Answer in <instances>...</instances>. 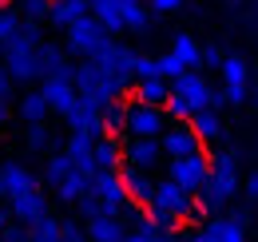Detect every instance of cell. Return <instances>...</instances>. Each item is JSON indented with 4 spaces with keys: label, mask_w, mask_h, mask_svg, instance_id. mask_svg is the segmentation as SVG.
<instances>
[{
    "label": "cell",
    "mask_w": 258,
    "mask_h": 242,
    "mask_svg": "<svg viewBox=\"0 0 258 242\" xmlns=\"http://www.w3.org/2000/svg\"><path fill=\"white\" fill-rule=\"evenodd\" d=\"M226 99L223 91H215L207 84V76L203 72H183L175 84H171V95H167V119L175 123H191L199 111H219Z\"/></svg>",
    "instance_id": "cell-1"
},
{
    "label": "cell",
    "mask_w": 258,
    "mask_h": 242,
    "mask_svg": "<svg viewBox=\"0 0 258 242\" xmlns=\"http://www.w3.org/2000/svg\"><path fill=\"white\" fill-rule=\"evenodd\" d=\"M147 218L159 226L163 234H171L179 222H191V218H203V214H199L195 195H187L179 183L155 179V195H151V203H147Z\"/></svg>",
    "instance_id": "cell-2"
},
{
    "label": "cell",
    "mask_w": 258,
    "mask_h": 242,
    "mask_svg": "<svg viewBox=\"0 0 258 242\" xmlns=\"http://www.w3.org/2000/svg\"><path fill=\"white\" fill-rule=\"evenodd\" d=\"M40 48H44L40 24H24V28L0 48V64L8 68V76H12L16 84H36V80H40Z\"/></svg>",
    "instance_id": "cell-3"
},
{
    "label": "cell",
    "mask_w": 258,
    "mask_h": 242,
    "mask_svg": "<svg viewBox=\"0 0 258 242\" xmlns=\"http://www.w3.org/2000/svg\"><path fill=\"white\" fill-rule=\"evenodd\" d=\"M234 195H238V163H234V151H219L211 159V179L203 183V191L195 195L199 214H211V218L223 214Z\"/></svg>",
    "instance_id": "cell-4"
},
{
    "label": "cell",
    "mask_w": 258,
    "mask_h": 242,
    "mask_svg": "<svg viewBox=\"0 0 258 242\" xmlns=\"http://www.w3.org/2000/svg\"><path fill=\"white\" fill-rule=\"evenodd\" d=\"M88 16L99 20L107 36L151 28V12H147L143 0H88Z\"/></svg>",
    "instance_id": "cell-5"
},
{
    "label": "cell",
    "mask_w": 258,
    "mask_h": 242,
    "mask_svg": "<svg viewBox=\"0 0 258 242\" xmlns=\"http://www.w3.org/2000/svg\"><path fill=\"white\" fill-rule=\"evenodd\" d=\"M72 84H76V91H80V99H88V103H96V107H107V103L123 99V88H119L103 68H96L92 60H80V64H76Z\"/></svg>",
    "instance_id": "cell-6"
},
{
    "label": "cell",
    "mask_w": 258,
    "mask_h": 242,
    "mask_svg": "<svg viewBox=\"0 0 258 242\" xmlns=\"http://www.w3.org/2000/svg\"><path fill=\"white\" fill-rule=\"evenodd\" d=\"M111 40H115V36H107L99 20L84 16V20H76V24L64 32V52H68V56H76V60H96Z\"/></svg>",
    "instance_id": "cell-7"
},
{
    "label": "cell",
    "mask_w": 258,
    "mask_h": 242,
    "mask_svg": "<svg viewBox=\"0 0 258 242\" xmlns=\"http://www.w3.org/2000/svg\"><path fill=\"white\" fill-rule=\"evenodd\" d=\"M167 111L163 107H151V103H139V99H127V115H123V131L119 139H159L167 131Z\"/></svg>",
    "instance_id": "cell-8"
},
{
    "label": "cell",
    "mask_w": 258,
    "mask_h": 242,
    "mask_svg": "<svg viewBox=\"0 0 258 242\" xmlns=\"http://www.w3.org/2000/svg\"><path fill=\"white\" fill-rule=\"evenodd\" d=\"M167 179L179 183L187 195H199L203 183L211 179V155L199 151V155H187V159H171L167 163Z\"/></svg>",
    "instance_id": "cell-9"
},
{
    "label": "cell",
    "mask_w": 258,
    "mask_h": 242,
    "mask_svg": "<svg viewBox=\"0 0 258 242\" xmlns=\"http://www.w3.org/2000/svg\"><path fill=\"white\" fill-rule=\"evenodd\" d=\"M88 191L96 195L99 211L103 214H115V218H123V211H127V191H123V179H119V171H103V175H92V183H88Z\"/></svg>",
    "instance_id": "cell-10"
},
{
    "label": "cell",
    "mask_w": 258,
    "mask_h": 242,
    "mask_svg": "<svg viewBox=\"0 0 258 242\" xmlns=\"http://www.w3.org/2000/svg\"><path fill=\"white\" fill-rule=\"evenodd\" d=\"M92 64H96V68H103V72H107V76H111V80H115L123 91L135 84V52H131L127 44H119V40H111V44H107V48H103Z\"/></svg>",
    "instance_id": "cell-11"
},
{
    "label": "cell",
    "mask_w": 258,
    "mask_h": 242,
    "mask_svg": "<svg viewBox=\"0 0 258 242\" xmlns=\"http://www.w3.org/2000/svg\"><path fill=\"white\" fill-rule=\"evenodd\" d=\"M119 151H123V167L143 171V175H151V171L163 163L159 139H119Z\"/></svg>",
    "instance_id": "cell-12"
},
{
    "label": "cell",
    "mask_w": 258,
    "mask_h": 242,
    "mask_svg": "<svg viewBox=\"0 0 258 242\" xmlns=\"http://www.w3.org/2000/svg\"><path fill=\"white\" fill-rule=\"evenodd\" d=\"M159 147L167 159H187V155H199L203 143L191 131V123H167V131L159 135Z\"/></svg>",
    "instance_id": "cell-13"
},
{
    "label": "cell",
    "mask_w": 258,
    "mask_h": 242,
    "mask_svg": "<svg viewBox=\"0 0 258 242\" xmlns=\"http://www.w3.org/2000/svg\"><path fill=\"white\" fill-rule=\"evenodd\" d=\"M40 91L48 99V111L60 115V119H68L76 111V103H80V91H76L72 80H40Z\"/></svg>",
    "instance_id": "cell-14"
},
{
    "label": "cell",
    "mask_w": 258,
    "mask_h": 242,
    "mask_svg": "<svg viewBox=\"0 0 258 242\" xmlns=\"http://www.w3.org/2000/svg\"><path fill=\"white\" fill-rule=\"evenodd\" d=\"M8 214H12V222H20V226H28L32 230L36 222H44L48 218V195L44 191H32V195H20V199H8Z\"/></svg>",
    "instance_id": "cell-15"
},
{
    "label": "cell",
    "mask_w": 258,
    "mask_h": 242,
    "mask_svg": "<svg viewBox=\"0 0 258 242\" xmlns=\"http://www.w3.org/2000/svg\"><path fill=\"white\" fill-rule=\"evenodd\" d=\"M187 242H246V230H242L238 218H223V214H215V218H207Z\"/></svg>",
    "instance_id": "cell-16"
},
{
    "label": "cell",
    "mask_w": 258,
    "mask_h": 242,
    "mask_svg": "<svg viewBox=\"0 0 258 242\" xmlns=\"http://www.w3.org/2000/svg\"><path fill=\"white\" fill-rule=\"evenodd\" d=\"M0 167H4V199H20V195L40 191V175H36L32 167H24L20 159H8Z\"/></svg>",
    "instance_id": "cell-17"
},
{
    "label": "cell",
    "mask_w": 258,
    "mask_h": 242,
    "mask_svg": "<svg viewBox=\"0 0 258 242\" xmlns=\"http://www.w3.org/2000/svg\"><path fill=\"white\" fill-rule=\"evenodd\" d=\"M72 72H76V64L64 52V44H48L44 40V48H40V80H72Z\"/></svg>",
    "instance_id": "cell-18"
},
{
    "label": "cell",
    "mask_w": 258,
    "mask_h": 242,
    "mask_svg": "<svg viewBox=\"0 0 258 242\" xmlns=\"http://www.w3.org/2000/svg\"><path fill=\"white\" fill-rule=\"evenodd\" d=\"M219 72H223V99L226 103H242L246 99V60L242 56H226Z\"/></svg>",
    "instance_id": "cell-19"
},
{
    "label": "cell",
    "mask_w": 258,
    "mask_h": 242,
    "mask_svg": "<svg viewBox=\"0 0 258 242\" xmlns=\"http://www.w3.org/2000/svg\"><path fill=\"white\" fill-rule=\"evenodd\" d=\"M84 238L88 242H123L127 238V222L115 214H96L84 222Z\"/></svg>",
    "instance_id": "cell-20"
},
{
    "label": "cell",
    "mask_w": 258,
    "mask_h": 242,
    "mask_svg": "<svg viewBox=\"0 0 258 242\" xmlns=\"http://www.w3.org/2000/svg\"><path fill=\"white\" fill-rule=\"evenodd\" d=\"M64 123L76 131V135H92V139H99V135H103V107L88 103V99H80L76 111H72Z\"/></svg>",
    "instance_id": "cell-21"
},
{
    "label": "cell",
    "mask_w": 258,
    "mask_h": 242,
    "mask_svg": "<svg viewBox=\"0 0 258 242\" xmlns=\"http://www.w3.org/2000/svg\"><path fill=\"white\" fill-rule=\"evenodd\" d=\"M119 179H123V191H127V203L139 207V211H147V203L155 195V179L143 175V171H131V167H119Z\"/></svg>",
    "instance_id": "cell-22"
},
{
    "label": "cell",
    "mask_w": 258,
    "mask_h": 242,
    "mask_svg": "<svg viewBox=\"0 0 258 242\" xmlns=\"http://www.w3.org/2000/svg\"><path fill=\"white\" fill-rule=\"evenodd\" d=\"M92 147H96V139H92V135H76V131L68 135V143H64V155L72 159V167H76L80 175H88V179L96 175V159H92Z\"/></svg>",
    "instance_id": "cell-23"
},
{
    "label": "cell",
    "mask_w": 258,
    "mask_h": 242,
    "mask_svg": "<svg viewBox=\"0 0 258 242\" xmlns=\"http://www.w3.org/2000/svg\"><path fill=\"white\" fill-rule=\"evenodd\" d=\"M92 159H96V175H103V171H119V167H123L119 139H115V135H99L96 147H92Z\"/></svg>",
    "instance_id": "cell-24"
},
{
    "label": "cell",
    "mask_w": 258,
    "mask_h": 242,
    "mask_svg": "<svg viewBox=\"0 0 258 242\" xmlns=\"http://www.w3.org/2000/svg\"><path fill=\"white\" fill-rule=\"evenodd\" d=\"M72 175H76L72 159H68L64 151H52V155H48V163H44V175H40V183H44L48 191H60V187H64Z\"/></svg>",
    "instance_id": "cell-25"
},
{
    "label": "cell",
    "mask_w": 258,
    "mask_h": 242,
    "mask_svg": "<svg viewBox=\"0 0 258 242\" xmlns=\"http://www.w3.org/2000/svg\"><path fill=\"white\" fill-rule=\"evenodd\" d=\"M88 16V0H52V16H48V24L52 28L68 32L76 20H84Z\"/></svg>",
    "instance_id": "cell-26"
},
{
    "label": "cell",
    "mask_w": 258,
    "mask_h": 242,
    "mask_svg": "<svg viewBox=\"0 0 258 242\" xmlns=\"http://www.w3.org/2000/svg\"><path fill=\"white\" fill-rule=\"evenodd\" d=\"M171 56L183 64L187 72H195V68H199V60H203V48H199V40H195V36L179 32V36H171Z\"/></svg>",
    "instance_id": "cell-27"
},
{
    "label": "cell",
    "mask_w": 258,
    "mask_h": 242,
    "mask_svg": "<svg viewBox=\"0 0 258 242\" xmlns=\"http://www.w3.org/2000/svg\"><path fill=\"white\" fill-rule=\"evenodd\" d=\"M16 111H20V119H24V123H44L48 115H52V111H48V99H44V91H40V88L24 91Z\"/></svg>",
    "instance_id": "cell-28"
},
{
    "label": "cell",
    "mask_w": 258,
    "mask_h": 242,
    "mask_svg": "<svg viewBox=\"0 0 258 242\" xmlns=\"http://www.w3.org/2000/svg\"><path fill=\"white\" fill-rule=\"evenodd\" d=\"M167 95H171V84H167V80H135V99H139V103L167 107Z\"/></svg>",
    "instance_id": "cell-29"
},
{
    "label": "cell",
    "mask_w": 258,
    "mask_h": 242,
    "mask_svg": "<svg viewBox=\"0 0 258 242\" xmlns=\"http://www.w3.org/2000/svg\"><path fill=\"white\" fill-rule=\"evenodd\" d=\"M191 131L199 135V143H215L219 135H223V119H219V111H199L191 119Z\"/></svg>",
    "instance_id": "cell-30"
},
{
    "label": "cell",
    "mask_w": 258,
    "mask_h": 242,
    "mask_svg": "<svg viewBox=\"0 0 258 242\" xmlns=\"http://www.w3.org/2000/svg\"><path fill=\"white\" fill-rule=\"evenodd\" d=\"M24 147H28L32 155H52V131H48V123H28Z\"/></svg>",
    "instance_id": "cell-31"
},
{
    "label": "cell",
    "mask_w": 258,
    "mask_h": 242,
    "mask_svg": "<svg viewBox=\"0 0 258 242\" xmlns=\"http://www.w3.org/2000/svg\"><path fill=\"white\" fill-rule=\"evenodd\" d=\"M16 12H20L24 24H48V16H52V0H20Z\"/></svg>",
    "instance_id": "cell-32"
},
{
    "label": "cell",
    "mask_w": 258,
    "mask_h": 242,
    "mask_svg": "<svg viewBox=\"0 0 258 242\" xmlns=\"http://www.w3.org/2000/svg\"><path fill=\"white\" fill-rule=\"evenodd\" d=\"M167 238H171V234H163L159 226H155V222L143 214V218H139V222L127 230V238H123V242H167Z\"/></svg>",
    "instance_id": "cell-33"
},
{
    "label": "cell",
    "mask_w": 258,
    "mask_h": 242,
    "mask_svg": "<svg viewBox=\"0 0 258 242\" xmlns=\"http://www.w3.org/2000/svg\"><path fill=\"white\" fill-rule=\"evenodd\" d=\"M28 238H32V242H64V222L48 214L44 222H36L32 230H28Z\"/></svg>",
    "instance_id": "cell-34"
},
{
    "label": "cell",
    "mask_w": 258,
    "mask_h": 242,
    "mask_svg": "<svg viewBox=\"0 0 258 242\" xmlns=\"http://www.w3.org/2000/svg\"><path fill=\"white\" fill-rule=\"evenodd\" d=\"M123 115H127V103H123V99L107 103V107H103V135H119V131H123Z\"/></svg>",
    "instance_id": "cell-35"
},
{
    "label": "cell",
    "mask_w": 258,
    "mask_h": 242,
    "mask_svg": "<svg viewBox=\"0 0 258 242\" xmlns=\"http://www.w3.org/2000/svg\"><path fill=\"white\" fill-rule=\"evenodd\" d=\"M20 28H24L20 12H16L12 4H8V8H0V48H4V44H8V40H12V36H16Z\"/></svg>",
    "instance_id": "cell-36"
},
{
    "label": "cell",
    "mask_w": 258,
    "mask_h": 242,
    "mask_svg": "<svg viewBox=\"0 0 258 242\" xmlns=\"http://www.w3.org/2000/svg\"><path fill=\"white\" fill-rule=\"evenodd\" d=\"M155 60H159V80H167V84H175V80H179V76L187 72V68L175 60L171 52H163V56H155Z\"/></svg>",
    "instance_id": "cell-37"
},
{
    "label": "cell",
    "mask_w": 258,
    "mask_h": 242,
    "mask_svg": "<svg viewBox=\"0 0 258 242\" xmlns=\"http://www.w3.org/2000/svg\"><path fill=\"white\" fill-rule=\"evenodd\" d=\"M135 80H159V60L155 56H135Z\"/></svg>",
    "instance_id": "cell-38"
},
{
    "label": "cell",
    "mask_w": 258,
    "mask_h": 242,
    "mask_svg": "<svg viewBox=\"0 0 258 242\" xmlns=\"http://www.w3.org/2000/svg\"><path fill=\"white\" fill-rule=\"evenodd\" d=\"M223 60H226V52L223 48H219V44H207V48H203V68H223Z\"/></svg>",
    "instance_id": "cell-39"
},
{
    "label": "cell",
    "mask_w": 258,
    "mask_h": 242,
    "mask_svg": "<svg viewBox=\"0 0 258 242\" xmlns=\"http://www.w3.org/2000/svg\"><path fill=\"white\" fill-rule=\"evenodd\" d=\"M0 242H32V238H28V226H20V222H8V226L0 230Z\"/></svg>",
    "instance_id": "cell-40"
},
{
    "label": "cell",
    "mask_w": 258,
    "mask_h": 242,
    "mask_svg": "<svg viewBox=\"0 0 258 242\" xmlns=\"http://www.w3.org/2000/svg\"><path fill=\"white\" fill-rule=\"evenodd\" d=\"M12 91H16V80H12V76H8V68L0 64V99L8 103V99H12Z\"/></svg>",
    "instance_id": "cell-41"
},
{
    "label": "cell",
    "mask_w": 258,
    "mask_h": 242,
    "mask_svg": "<svg viewBox=\"0 0 258 242\" xmlns=\"http://www.w3.org/2000/svg\"><path fill=\"white\" fill-rule=\"evenodd\" d=\"M179 4H183V0H151V8H155V12H175Z\"/></svg>",
    "instance_id": "cell-42"
},
{
    "label": "cell",
    "mask_w": 258,
    "mask_h": 242,
    "mask_svg": "<svg viewBox=\"0 0 258 242\" xmlns=\"http://www.w3.org/2000/svg\"><path fill=\"white\" fill-rule=\"evenodd\" d=\"M246 199H258V171L246 175Z\"/></svg>",
    "instance_id": "cell-43"
},
{
    "label": "cell",
    "mask_w": 258,
    "mask_h": 242,
    "mask_svg": "<svg viewBox=\"0 0 258 242\" xmlns=\"http://www.w3.org/2000/svg\"><path fill=\"white\" fill-rule=\"evenodd\" d=\"M0 123H8V103L0 99Z\"/></svg>",
    "instance_id": "cell-44"
},
{
    "label": "cell",
    "mask_w": 258,
    "mask_h": 242,
    "mask_svg": "<svg viewBox=\"0 0 258 242\" xmlns=\"http://www.w3.org/2000/svg\"><path fill=\"white\" fill-rule=\"evenodd\" d=\"M0 199H4V167H0Z\"/></svg>",
    "instance_id": "cell-45"
},
{
    "label": "cell",
    "mask_w": 258,
    "mask_h": 242,
    "mask_svg": "<svg viewBox=\"0 0 258 242\" xmlns=\"http://www.w3.org/2000/svg\"><path fill=\"white\" fill-rule=\"evenodd\" d=\"M8 4H12V0H0V8H8Z\"/></svg>",
    "instance_id": "cell-46"
}]
</instances>
